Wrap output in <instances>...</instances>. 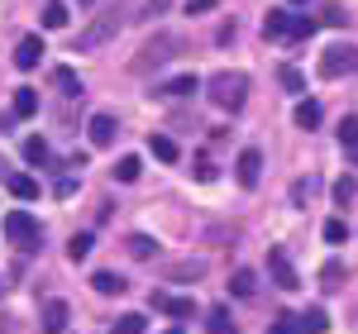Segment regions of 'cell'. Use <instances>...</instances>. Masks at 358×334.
Instances as JSON below:
<instances>
[{"instance_id": "1", "label": "cell", "mask_w": 358, "mask_h": 334, "mask_svg": "<svg viewBox=\"0 0 358 334\" xmlns=\"http://www.w3.org/2000/svg\"><path fill=\"white\" fill-rule=\"evenodd\" d=\"M206 96H210V106L224 115H239L248 101V77L244 72H215L210 86H206Z\"/></svg>"}, {"instance_id": "2", "label": "cell", "mask_w": 358, "mask_h": 334, "mask_svg": "<svg viewBox=\"0 0 358 334\" xmlns=\"http://www.w3.org/2000/svg\"><path fill=\"white\" fill-rule=\"evenodd\" d=\"M124 20H129V10H124V5H110L106 15H96V20H91V29H86V34H77V53H96L101 43H110L115 34L124 29Z\"/></svg>"}, {"instance_id": "3", "label": "cell", "mask_w": 358, "mask_h": 334, "mask_svg": "<svg viewBox=\"0 0 358 334\" xmlns=\"http://www.w3.org/2000/svg\"><path fill=\"white\" fill-rule=\"evenodd\" d=\"M5 239H10L20 253H34L38 239H43V224L34 220L29 210H10V215H5Z\"/></svg>"}, {"instance_id": "4", "label": "cell", "mask_w": 358, "mask_h": 334, "mask_svg": "<svg viewBox=\"0 0 358 334\" xmlns=\"http://www.w3.org/2000/svg\"><path fill=\"white\" fill-rule=\"evenodd\" d=\"M167 57H177V34H153V38L143 43V53L134 57V72H153Z\"/></svg>"}, {"instance_id": "5", "label": "cell", "mask_w": 358, "mask_h": 334, "mask_svg": "<svg viewBox=\"0 0 358 334\" xmlns=\"http://www.w3.org/2000/svg\"><path fill=\"white\" fill-rule=\"evenodd\" d=\"M349 72H358V48L334 43V48L320 53V77H349Z\"/></svg>"}, {"instance_id": "6", "label": "cell", "mask_w": 358, "mask_h": 334, "mask_svg": "<svg viewBox=\"0 0 358 334\" xmlns=\"http://www.w3.org/2000/svg\"><path fill=\"white\" fill-rule=\"evenodd\" d=\"M268 273H273V282L282 286V291H296V286H301V273L292 268V258H287L282 249L268 253Z\"/></svg>"}, {"instance_id": "7", "label": "cell", "mask_w": 358, "mask_h": 334, "mask_svg": "<svg viewBox=\"0 0 358 334\" xmlns=\"http://www.w3.org/2000/svg\"><path fill=\"white\" fill-rule=\"evenodd\" d=\"M234 177H239V187H244V191H253V187H258V177H263V153H258V148H244V153H239V163H234Z\"/></svg>"}, {"instance_id": "8", "label": "cell", "mask_w": 358, "mask_h": 334, "mask_svg": "<svg viewBox=\"0 0 358 334\" xmlns=\"http://www.w3.org/2000/svg\"><path fill=\"white\" fill-rule=\"evenodd\" d=\"M38 62H43V38H38V34L20 38V48H15V67H20V72H34Z\"/></svg>"}, {"instance_id": "9", "label": "cell", "mask_w": 358, "mask_h": 334, "mask_svg": "<svg viewBox=\"0 0 358 334\" xmlns=\"http://www.w3.org/2000/svg\"><path fill=\"white\" fill-rule=\"evenodd\" d=\"M153 310H163V315H172V320H192L196 306L187 301V296H167V291H153Z\"/></svg>"}, {"instance_id": "10", "label": "cell", "mask_w": 358, "mask_h": 334, "mask_svg": "<svg viewBox=\"0 0 358 334\" xmlns=\"http://www.w3.org/2000/svg\"><path fill=\"white\" fill-rule=\"evenodd\" d=\"M86 129H91V143H96V148H110V143L120 139L115 115H91V124H86Z\"/></svg>"}, {"instance_id": "11", "label": "cell", "mask_w": 358, "mask_h": 334, "mask_svg": "<svg viewBox=\"0 0 358 334\" xmlns=\"http://www.w3.org/2000/svg\"><path fill=\"white\" fill-rule=\"evenodd\" d=\"M67 320H72L67 301H48L43 306V334H67Z\"/></svg>"}, {"instance_id": "12", "label": "cell", "mask_w": 358, "mask_h": 334, "mask_svg": "<svg viewBox=\"0 0 358 334\" xmlns=\"http://www.w3.org/2000/svg\"><path fill=\"white\" fill-rule=\"evenodd\" d=\"M20 153H24V163L43 167V163H48V139H43V134H29V139L20 143Z\"/></svg>"}, {"instance_id": "13", "label": "cell", "mask_w": 358, "mask_h": 334, "mask_svg": "<svg viewBox=\"0 0 358 334\" xmlns=\"http://www.w3.org/2000/svg\"><path fill=\"white\" fill-rule=\"evenodd\" d=\"M38 115V96H34V86H20L15 91V119H34Z\"/></svg>"}, {"instance_id": "14", "label": "cell", "mask_w": 358, "mask_h": 334, "mask_svg": "<svg viewBox=\"0 0 358 334\" xmlns=\"http://www.w3.org/2000/svg\"><path fill=\"white\" fill-rule=\"evenodd\" d=\"M253 291H258V277H253L248 268H239V273L229 277V296H239V301H248Z\"/></svg>"}, {"instance_id": "15", "label": "cell", "mask_w": 358, "mask_h": 334, "mask_svg": "<svg viewBox=\"0 0 358 334\" xmlns=\"http://www.w3.org/2000/svg\"><path fill=\"white\" fill-rule=\"evenodd\" d=\"M53 86L62 96H82V77H77L72 67H53Z\"/></svg>"}, {"instance_id": "16", "label": "cell", "mask_w": 358, "mask_h": 334, "mask_svg": "<svg viewBox=\"0 0 358 334\" xmlns=\"http://www.w3.org/2000/svg\"><path fill=\"white\" fill-rule=\"evenodd\" d=\"M5 182H10V196H15V201H34V196H38V182H34V177H24V172L5 177Z\"/></svg>"}, {"instance_id": "17", "label": "cell", "mask_w": 358, "mask_h": 334, "mask_svg": "<svg viewBox=\"0 0 358 334\" xmlns=\"http://www.w3.org/2000/svg\"><path fill=\"white\" fill-rule=\"evenodd\" d=\"M296 320H301V334H325L330 330V315H325L320 306H310L306 315H296Z\"/></svg>"}, {"instance_id": "18", "label": "cell", "mask_w": 358, "mask_h": 334, "mask_svg": "<svg viewBox=\"0 0 358 334\" xmlns=\"http://www.w3.org/2000/svg\"><path fill=\"white\" fill-rule=\"evenodd\" d=\"M320 119H325L320 101H301V106H296V124H301V129H320Z\"/></svg>"}, {"instance_id": "19", "label": "cell", "mask_w": 358, "mask_h": 334, "mask_svg": "<svg viewBox=\"0 0 358 334\" xmlns=\"http://www.w3.org/2000/svg\"><path fill=\"white\" fill-rule=\"evenodd\" d=\"M148 153L163 158V163H177V139H172V134H153V139H148Z\"/></svg>"}, {"instance_id": "20", "label": "cell", "mask_w": 358, "mask_h": 334, "mask_svg": "<svg viewBox=\"0 0 358 334\" xmlns=\"http://www.w3.org/2000/svg\"><path fill=\"white\" fill-rule=\"evenodd\" d=\"M91 286H96L101 296H120V291H124L129 282L120 277V273H96V277H91Z\"/></svg>"}, {"instance_id": "21", "label": "cell", "mask_w": 358, "mask_h": 334, "mask_svg": "<svg viewBox=\"0 0 358 334\" xmlns=\"http://www.w3.org/2000/svg\"><path fill=\"white\" fill-rule=\"evenodd\" d=\"M143 330H148V315L129 310V315H120V320H115V330H110V334H143Z\"/></svg>"}, {"instance_id": "22", "label": "cell", "mask_w": 358, "mask_h": 334, "mask_svg": "<svg viewBox=\"0 0 358 334\" xmlns=\"http://www.w3.org/2000/svg\"><path fill=\"white\" fill-rule=\"evenodd\" d=\"M287 20H292L287 10H273V15L263 20V38H287Z\"/></svg>"}, {"instance_id": "23", "label": "cell", "mask_w": 358, "mask_h": 334, "mask_svg": "<svg viewBox=\"0 0 358 334\" xmlns=\"http://www.w3.org/2000/svg\"><path fill=\"white\" fill-rule=\"evenodd\" d=\"M96 249V239H91V234H72V239H67V258H72V263H86V253Z\"/></svg>"}, {"instance_id": "24", "label": "cell", "mask_w": 358, "mask_h": 334, "mask_svg": "<svg viewBox=\"0 0 358 334\" xmlns=\"http://www.w3.org/2000/svg\"><path fill=\"white\" fill-rule=\"evenodd\" d=\"M129 253H134L138 263H148V258H158V244L148 234H129Z\"/></svg>"}, {"instance_id": "25", "label": "cell", "mask_w": 358, "mask_h": 334, "mask_svg": "<svg viewBox=\"0 0 358 334\" xmlns=\"http://www.w3.org/2000/svg\"><path fill=\"white\" fill-rule=\"evenodd\" d=\"M196 86H201L196 77H172V82H167L163 91H158V96H172V101H182V96H192Z\"/></svg>"}, {"instance_id": "26", "label": "cell", "mask_w": 358, "mask_h": 334, "mask_svg": "<svg viewBox=\"0 0 358 334\" xmlns=\"http://www.w3.org/2000/svg\"><path fill=\"white\" fill-rule=\"evenodd\" d=\"M138 167H143V163H138L134 153H124V158H120L110 172H115V182H138Z\"/></svg>"}, {"instance_id": "27", "label": "cell", "mask_w": 358, "mask_h": 334, "mask_svg": "<svg viewBox=\"0 0 358 334\" xmlns=\"http://www.w3.org/2000/svg\"><path fill=\"white\" fill-rule=\"evenodd\" d=\"M310 34H315V20L310 15H292L287 20V38H310Z\"/></svg>"}, {"instance_id": "28", "label": "cell", "mask_w": 358, "mask_h": 334, "mask_svg": "<svg viewBox=\"0 0 358 334\" xmlns=\"http://www.w3.org/2000/svg\"><path fill=\"white\" fill-rule=\"evenodd\" d=\"M206 330H210V334H234V320H229V310L215 306V310H210V320H206Z\"/></svg>"}, {"instance_id": "29", "label": "cell", "mask_w": 358, "mask_h": 334, "mask_svg": "<svg viewBox=\"0 0 358 334\" xmlns=\"http://www.w3.org/2000/svg\"><path fill=\"white\" fill-rule=\"evenodd\" d=\"M354 196H358V182H354V177H349V172H344V177L334 182V205H349Z\"/></svg>"}, {"instance_id": "30", "label": "cell", "mask_w": 358, "mask_h": 334, "mask_svg": "<svg viewBox=\"0 0 358 334\" xmlns=\"http://www.w3.org/2000/svg\"><path fill=\"white\" fill-rule=\"evenodd\" d=\"M67 24V5L62 0H48V10H43V29H62Z\"/></svg>"}, {"instance_id": "31", "label": "cell", "mask_w": 358, "mask_h": 334, "mask_svg": "<svg viewBox=\"0 0 358 334\" xmlns=\"http://www.w3.org/2000/svg\"><path fill=\"white\" fill-rule=\"evenodd\" d=\"M320 286H325V291H339V286H344V268H339V263H325V268H320Z\"/></svg>"}, {"instance_id": "32", "label": "cell", "mask_w": 358, "mask_h": 334, "mask_svg": "<svg viewBox=\"0 0 358 334\" xmlns=\"http://www.w3.org/2000/svg\"><path fill=\"white\" fill-rule=\"evenodd\" d=\"M339 143L344 148H358V115H344L339 119Z\"/></svg>"}, {"instance_id": "33", "label": "cell", "mask_w": 358, "mask_h": 334, "mask_svg": "<svg viewBox=\"0 0 358 334\" xmlns=\"http://www.w3.org/2000/svg\"><path fill=\"white\" fill-rule=\"evenodd\" d=\"M320 234H325V244H344V239H349V224L334 215V220H325V229H320Z\"/></svg>"}, {"instance_id": "34", "label": "cell", "mask_w": 358, "mask_h": 334, "mask_svg": "<svg viewBox=\"0 0 358 334\" xmlns=\"http://www.w3.org/2000/svg\"><path fill=\"white\" fill-rule=\"evenodd\" d=\"M268 334H301V320H296L292 310H282V315L273 320V330H268Z\"/></svg>"}, {"instance_id": "35", "label": "cell", "mask_w": 358, "mask_h": 334, "mask_svg": "<svg viewBox=\"0 0 358 334\" xmlns=\"http://www.w3.org/2000/svg\"><path fill=\"white\" fill-rule=\"evenodd\" d=\"M277 77H282V86H287V91H306V77L296 72V67H292V62H287V67H282Z\"/></svg>"}, {"instance_id": "36", "label": "cell", "mask_w": 358, "mask_h": 334, "mask_svg": "<svg viewBox=\"0 0 358 334\" xmlns=\"http://www.w3.org/2000/svg\"><path fill=\"white\" fill-rule=\"evenodd\" d=\"M192 172H196V182H215V167L206 163V158H196V163H192Z\"/></svg>"}, {"instance_id": "37", "label": "cell", "mask_w": 358, "mask_h": 334, "mask_svg": "<svg viewBox=\"0 0 358 334\" xmlns=\"http://www.w3.org/2000/svg\"><path fill=\"white\" fill-rule=\"evenodd\" d=\"M220 0H187V15H210Z\"/></svg>"}, {"instance_id": "38", "label": "cell", "mask_w": 358, "mask_h": 334, "mask_svg": "<svg viewBox=\"0 0 358 334\" xmlns=\"http://www.w3.org/2000/svg\"><path fill=\"white\" fill-rule=\"evenodd\" d=\"M325 24L344 29V24H349V15H344V10H339V5H330V10H325Z\"/></svg>"}, {"instance_id": "39", "label": "cell", "mask_w": 358, "mask_h": 334, "mask_svg": "<svg viewBox=\"0 0 358 334\" xmlns=\"http://www.w3.org/2000/svg\"><path fill=\"white\" fill-rule=\"evenodd\" d=\"M310 191H315V177H306V182H296V191H292V196H296V205H301V201H306Z\"/></svg>"}, {"instance_id": "40", "label": "cell", "mask_w": 358, "mask_h": 334, "mask_svg": "<svg viewBox=\"0 0 358 334\" xmlns=\"http://www.w3.org/2000/svg\"><path fill=\"white\" fill-rule=\"evenodd\" d=\"M167 10H172V0H148V10H143V15H167Z\"/></svg>"}, {"instance_id": "41", "label": "cell", "mask_w": 358, "mask_h": 334, "mask_svg": "<svg viewBox=\"0 0 358 334\" xmlns=\"http://www.w3.org/2000/svg\"><path fill=\"white\" fill-rule=\"evenodd\" d=\"M287 5H306V0H287Z\"/></svg>"}, {"instance_id": "42", "label": "cell", "mask_w": 358, "mask_h": 334, "mask_svg": "<svg viewBox=\"0 0 358 334\" xmlns=\"http://www.w3.org/2000/svg\"><path fill=\"white\" fill-rule=\"evenodd\" d=\"M82 5H96V0H82Z\"/></svg>"}, {"instance_id": "43", "label": "cell", "mask_w": 358, "mask_h": 334, "mask_svg": "<svg viewBox=\"0 0 358 334\" xmlns=\"http://www.w3.org/2000/svg\"><path fill=\"white\" fill-rule=\"evenodd\" d=\"M167 334H182V330H167Z\"/></svg>"}]
</instances>
